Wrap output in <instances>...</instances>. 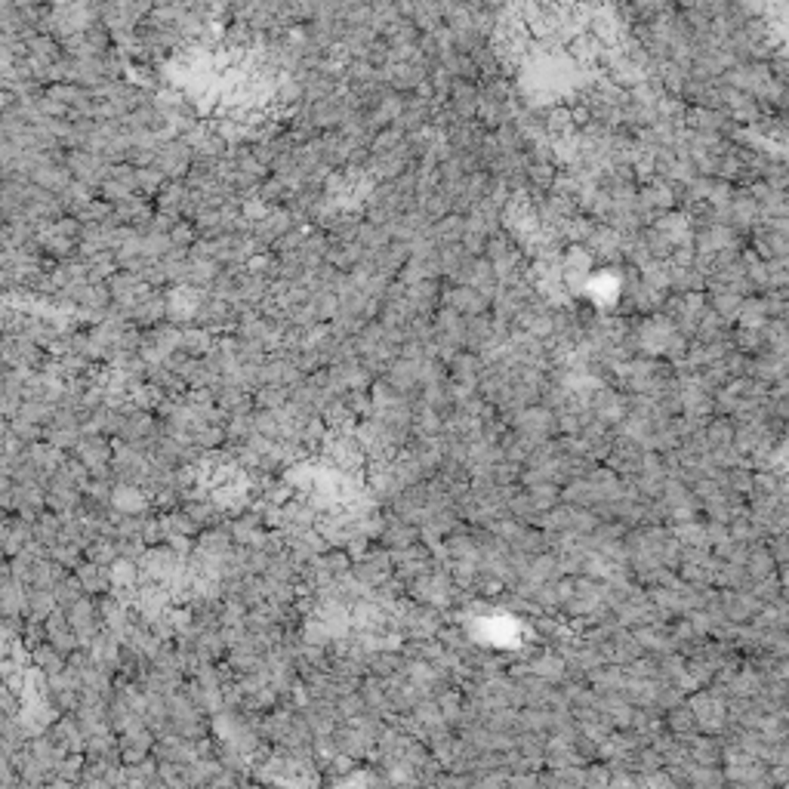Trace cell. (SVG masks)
<instances>
[{
	"label": "cell",
	"instance_id": "cell-11",
	"mask_svg": "<svg viewBox=\"0 0 789 789\" xmlns=\"http://www.w3.org/2000/svg\"><path fill=\"white\" fill-rule=\"evenodd\" d=\"M65 614H68V620H71V626H75V633L81 635V648H87V644L93 642L96 635L105 629L102 626V614H99L96 595H84L81 602L71 604Z\"/></svg>",
	"mask_w": 789,
	"mask_h": 789
},
{
	"label": "cell",
	"instance_id": "cell-6",
	"mask_svg": "<svg viewBox=\"0 0 789 789\" xmlns=\"http://www.w3.org/2000/svg\"><path fill=\"white\" fill-rule=\"evenodd\" d=\"M155 167L161 170L167 179H182L186 173H192L195 167V148L188 146L186 139H167L161 148H157V157H155Z\"/></svg>",
	"mask_w": 789,
	"mask_h": 789
},
{
	"label": "cell",
	"instance_id": "cell-3",
	"mask_svg": "<svg viewBox=\"0 0 789 789\" xmlns=\"http://www.w3.org/2000/svg\"><path fill=\"white\" fill-rule=\"evenodd\" d=\"M182 562H186V558L176 555L173 546L157 543V546H148L146 555L139 558V574H142V580L163 583V586H167V583L176 577V570L182 568Z\"/></svg>",
	"mask_w": 789,
	"mask_h": 789
},
{
	"label": "cell",
	"instance_id": "cell-8",
	"mask_svg": "<svg viewBox=\"0 0 789 789\" xmlns=\"http://www.w3.org/2000/svg\"><path fill=\"white\" fill-rule=\"evenodd\" d=\"M65 163H68V170L75 173V179L87 182V186L93 188L102 186L111 173V161H105L99 151H90V148H71Z\"/></svg>",
	"mask_w": 789,
	"mask_h": 789
},
{
	"label": "cell",
	"instance_id": "cell-28",
	"mask_svg": "<svg viewBox=\"0 0 789 789\" xmlns=\"http://www.w3.org/2000/svg\"><path fill=\"white\" fill-rule=\"evenodd\" d=\"M35 540H41L44 546H50V549L62 540V515H59V512L47 509L35 518Z\"/></svg>",
	"mask_w": 789,
	"mask_h": 789
},
{
	"label": "cell",
	"instance_id": "cell-14",
	"mask_svg": "<svg viewBox=\"0 0 789 789\" xmlns=\"http://www.w3.org/2000/svg\"><path fill=\"white\" fill-rule=\"evenodd\" d=\"M81 503H84V490L77 488L75 482H68L62 472H56V475L50 478V484H47V506H50V509L59 512V515H65V512H75Z\"/></svg>",
	"mask_w": 789,
	"mask_h": 789
},
{
	"label": "cell",
	"instance_id": "cell-20",
	"mask_svg": "<svg viewBox=\"0 0 789 789\" xmlns=\"http://www.w3.org/2000/svg\"><path fill=\"white\" fill-rule=\"evenodd\" d=\"M75 574H77V580L84 583L87 595H105V592H111V568H108V564H99V562L84 558V562L75 568Z\"/></svg>",
	"mask_w": 789,
	"mask_h": 789
},
{
	"label": "cell",
	"instance_id": "cell-38",
	"mask_svg": "<svg viewBox=\"0 0 789 789\" xmlns=\"http://www.w3.org/2000/svg\"><path fill=\"white\" fill-rule=\"evenodd\" d=\"M337 713H339V721L355 719V715L367 713V703H364V697H361V690H352V694L339 697V700H337Z\"/></svg>",
	"mask_w": 789,
	"mask_h": 789
},
{
	"label": "cell",
	"instance_id": "cell-13",
	"mask_svg": "<svg viewBox=\"0 0 789 789\" xmlns=\"http://www.w3.org/2000/svg\"><path fill=\"white\" fill-rule=\"evenodd\" d=\"M47 734L65 749V753H84V749H87V731H84V725L77 721L75 713L59 715Z\"/></svg>",
	"mask_w": 789,
	"mask_h": 789
},
{
	"label": "cell",
	"instance_id": "cell-26",
	"mask_svg": "<svg viewBox=\"0 0 789 789\" xmlns=\"http://www.w3.org/2000/svg\"><path fill=\"white\" fill-rule=\"evenodd\" d=\"M52 610H59V598L52 589H41V586H28V610L25 617L28 620H47Z\"/></svg>",
	"mask_w": 789,
	"mask_h": 789
},
{
	"label": "cell",
	"instance_id": "cell-29",
	"mask_svg": "<svg viewBox=\"0 0 789 789\" xmlns=\"http://www.w3.org/2000/svg\"><path fill=\"white\" fill-rule=\"evenodd\" d=\"M142 574H139V562H130V558H117L111 564V589H139Z\"/></svg>",
	"mask_w": 789,
	"mask_h": 789
},
{
	"label": "cell",
	"instance_id": "cell-30",
	"mask_svg": "<svg viewBox=\"0 0 789 789\" xmlns=\"http://www.w3.org/2000/svg\"><path fill=\"white\" fill-rule=\"evenodd\" d=\"M163 401H167V392H163L157 383H151V379H142V383L133 386V404L139 407V410L157 413Z\"/></svg>",
	"mask_w": 789,
	"mask_h": 789
},
{
	"label": "cell",
	"instance_id": "cell-7",
	"mask_svg": "<svg viewBox=\"0 0 789 789\" xmlns=\"http://www.w3.org/2000/svg\"><path fill=\"white\" fill-rule=\"evenodd\" d=\"M44 438L56 444L59 450H75L77 442L84 438V419L68 407H56V417L44 426Z\"/></svg>",
	"mask_w": 789,
	"mask_h": 789
},
{
	"label": "cell",
	"instance_id": "cell-24",
	"mask_svg": "<svg viewBox=\"0 0 789 789\" xmlns=\"http://www.w3.org/2000/svg\"><path fill=\"white\" fill-rule=\"evenodd\" d=\"M65 577H68V568H65V564H59L52 555L37 558V562H35V577H31V586L56 589L59 583L65 580Z\"/></svg>",
	"mask_w": 789,
	"mask_h": 789
},
{
	"label": "cell",
	"instance_id": "cell-35",
	"mask_svg": "<svg viewBox=\"0 0 789 789\" xmlns=\"http://www.w3.org/2000/svg\"><path fill=\"white\" fill-rule=\"evenodd\" d=\"M52 592H56L59 608H62V610H68L71 604H77L84 595H87V589H84V583L77 580V574H68V577H65V580L59 583V586L52 589Z\"/></svg>",
	"mask_w": 789,
	"mask_h": 789
},
{
	"label": "cell",
	"instance_id": "cell-9",
	"mask_svg": "<svg viewBox=\"0 0 789 789\" xmlns=\"http://www.w3.org/2000/svg\"><path fill=\"white\" fill-rule=\"evenodd\" d=\"M392 562H394V574L404 583H413L417 577L429 574L435 568V555L426 543L407 546V549H392Z\"/></svg>",
	"mask_w": 789,
	"mask_h": 789
},
{
	"label": "cell",
	"instance_id": "cell-31",
	"mask_svg": "<svg viewBox=\"0 0 789 789\" xmlns=\"http://www.w3.org/2000/svg\"><path fill=\"white\" fill-rule=\"evenodd\" d=\"M84 558H90V562H99V564H115L117 558H121V552H117V540L108 534L96 537V540H90V546L84 549Z\"/></svg>",
	"mask_w": 789,
	"mask_h": 789
},
{
	"label": "cell",
	"instance_id": "cell-1",
	"mask_svg": "<svg viewBox=\"0 0 789 789\" xmlns=\"http://www.w3.org/2000/svg\"><path fill=\"white\" fill-rule=\"evenodd\" d=\"M364 482H367V493H371L379 506H389L392 499L407 488L394 459H367Z\"/></svg>",
	"mask_w": 789,
	"mask_h": 789
},
{
	"label": "cell",
	"instance_id": "cell-34",
	"mask_svg": "<svg viewBox=\"0 0 789 789\" xmlns=\"http://www.w3.org/2000/svg\"><path fill=\"white\" fill-rule=\"evenodd\" d=\"M253 398H256V407L281 410V407L291 401V389H284V386H259V389L253 392Z\"/></svg>",
	"mask_w": 789,
	"mask_h": 789
},
{
	"label": "cell",
	"instance_id": "cell-27",
	"mask_svg": "<svg viewBox=\"0 0 789 789\" xmlns=\"http://www.w3.org/2000/svg\"><path fill=\"white\" fill-rule=\"evenodd\" d=\"M213 346H216V337H213V331H207V327L197 324V327H186V331H182V352L192 355V358H203Z\"/></svg>",
	"mask_w": 789,
	"mask_h": 789
},
{
	"label": "cell",
	"instance_id": "cell-33",
	"mask_svg": "<svg viewBox=\"0 0 789 789\" xmlns=\"http://www.w3.org/2000/svg\"><path fill=\"white\" fill-rule=\"evenodd\" d=\"M192 442L201 447V450H216V447H222V444L228 442L226 423H207V426H201V429L192 432Z\"/></svg>",
	"mask_w": 789,
	"mask_h": 789
},
{
	"label": "cell",
	"instance_id": "cell-21",
	"mask_svg": "<svg viewBox=\"0 0 789 789\" xmlns=\"http://www.w3.org/2000/svg\"><path fill=\"white\" fill-rule=\"evenodd\" d=\"M423 537H419V528L410 522H404V518L392 515L389 512V522H386V530L383 537H379V543L389 546V549H407V546H417Z\"/></svg>",
	"mask_w": 789,
	"mask_h": 789
},
{
	"label": "cell",
	"instance_id": "cell-4",
	"mask_svg": "<svg viewBox=\"0 0 789 789\" xmlns=\"http://www.w3.org/2000/svg\"><path fill=\"white\" fill-rule=\"evenodd\" d=\"M4 361L6 367H16V371H25V373H35L37 367L47 364V361H44V346L35 343L31 337H25V333H6Z\"/></svg>",
	"mask_w": 789,
	"mask_h": 789
},
{
	"label": "cell",
	"instance_id": "cell-19",
	"mask_svg": "<svg viewBox=\"0 0 789 789\" xmlns=\"http://www.w3.org/2000/svg\"><path fill=\"white\" fill-rule=\"evenodd\" d=\"M688 706L703 731H715V728H721V721H725V706H721V700L715 694H694Z\"/></svg>",
	"mask_w": 789,
	"mask_h": 789
},
{
	"label": "cell",
	"instance_id": "cell-36",
	"mask_svg": "<svg viewBox=\"0 0 789 789\" xmlns=\"http://www.w3.org/2000/svg\"><path fill=\"white\" fill-rule=\"evenodd\" d=\"M50 555L56 558L59 564H65L68 570H75L77 564L84 562V546H77V543H71V540H59L50 549Z\"/></svg>",
	"mask_w": 789,
	"mask_h": 789
},
{
	"label": "cell",
	"instance_id": "cell-23",
	"mask_svg": "<svg viewBox=\"0 0 789 789\" xmlns=\"http://www.w3.org/2000/svg\"><path fill=\"white\" fill-rule=\"evenodd\" d=\"M130 318H133V324H146V327H155V324H161V321H167V296L151 291L146 299L133 308Z\"/></svg>",
	"mask_w": 789,
	"mask_h": 789
},
{
	"label": "cell",
	"instance_id": "cell-2",
	"mask_svg": "<svg viewBox=\"0 0 789 789\" xmlns=\"http://www.w3.org/2000/svg\"><path fill=\"white\" fill-rule=\"evenodd\" d=\"M71 453H75V457L81 459V463L87 466L96 478H115V469H111V459H115V442H108L105 435H99V432H93V435H84ZM115 482H117V478H115Z\"/></svg>",
	"mask_w": 789,
	"mask_h": 789
},
{
	"label": "cell",
	"instance_id": "cell-22",
	"mask_svg": "<svg viewBox=\"0 0 789 789\" xmlns=\"http://www.w3.org/2000/svg\"><path fill=\"white\" fill-rule=\"evenodd\" d=\"M188 195H192L188 182H182V179L163 182V188L157 192V210H161V213H167V216H173V219H179V216L186 213Z\"/></svg>",
	"mask_w": 789,
	"mask_h": 789
},
{
	"label": "cell",
	"instance_id": "cell-18",
	"mask_svg": "<svg viewBox=\"0 0 789 789\" xmlns=\"http://www.w3.org/2000/svg\"><path fill=\"white\" fill-rule=\"evenodd\" d=\"M493 299H488L482 291H475L472 284H457L453 291L444 293V306L453 308V312H459L463 318H472V315H482L484 308L490 306Z\"/></svg>",
	"mask_w": 789,
	"mask_h": 789
},
{
	"label": "cell",
	"instance_id": "cell-15",
	"mask_svg": "<svg viewBox=\"0 0 789 789\" xmlns=\"http://www.w3.org/2000/svg\"><path fill=\"white\" fill-rule=\"evenodd\" d=\"M44 626H47V642L52 644V648H59L65 657H71L77 648H81V635L75 633V626H71L68 614H65L62 608L52 610V614L44 620Z\"/></svg>",
	"mask_w": 789,
	"mask_h": 789
},
{
	"label": "cell",
	"instance_id": "cell-5",
	"mask_svg": "<svg viewBox=\"0 0 789 789\" xmlns=\"http://www.w3.org/2000/svg\"><path fill=\"white\" fill-rule=\"evenodd\" d=\"M352 570L364 586H371V589L383 586V583L394 574L392 549L389 546H371V552H367L364 558H358V562L352 564Z\"/></svg>",
	"mask_w": 789,
	"mask_h": 789
},
{
	"label": "cell",
	"instance_id": "cell-25",
	"mask_svg": "<svg viewBox=\"0 0 789 789\" xmlns=\"http://www.w3.org/2000/svg\"><path fill=\"white\" fill-rule=\"evenodd\" d=\"M31 663H35L44 675H50V679H52V675H59L65 666H68V657H65L59 648H52L50 642H44V644H37V648L31 650Z\"/></svg>",
	"mask_w": 789,
	"mask_h": 789
},
{
	"label": "cell",
	"instance_id": "cell-17",
	"mask_svg": "<svg viewBox=\"0 0 789 789\" xmlns=\"http://www.w3.org/2000/svg\"><path fill=\"white\" fill-rule=\"evenodd\" d=\"M0 540H4V552L6 558L19 555V552L25 549L31 540H35V522L25 515H12V512H6V522H4V534H0Z\"/></svg>",
	"mask_w": 789,
	"mask_h": 789
},
{
	"label": "cell",
	"instance_id": "cell-12",
	"mask_svg": "<svg viewBox=\"0 0 789 789\" xmlns=\"http://www.w3.org/2000/svg\"><path fill=\"white\" fill-rule=\"evenodd\" d=\"M155 743H157V734L151 731L148 725L130 728V731L117 734V749H121V761H124V765H136V761L148 759V755L155 753Z\"/></svg>",
	"mask_w": 789,
	"mask_h": 789
},
{
	"label": "cell",
	"instance_id": "cell-10",
	"mask_svg": "<svg viewBox=\"0 0 789 789\" xmlns=\"http://www.w3.org/2000/svg\"><path fill=\"white\" fill-rule=\"evenodd\" d=\"M203 296H207V291H201V287L179 284L167 296V321H173V324H179V327L197 321V312H201V306H203Z\"/></svg>",
	"mask_w": 789,
	"mask_h": 789
},
{
	"label": "cell",
	"instance_id": "cell-37",
	"mask_svg": "<svg viewBox=\"0 0 789 789\" xmlns=\"http://www.w3.org/2000/svg\"><path fill=\"white\" fill-rule=\"evenodd\" d=\"M136 179H139V195H157L163 188V182H167V176L161 173V170L151 163V167H139V173H136Z\"/></svg>",
	"mask_w": 789,
	"mask_h": 789
},
{
	"label": "cell",
	"instance_id": "cell-16",
	"mask_svg": "<svg viewBox=\"0 0 789 789\" xmlns=\"http://www.w3.org/2000/svg\"><path fill=\"white\" fill-rule=\"evenodd\" d=\"M213 392H216V404H219V410L226 413V419L238 417V413H253L256 398L247 386L226 383V379H222L219 386H213Z\"/></svg>",
	"mask_w": 789,
	"mask_h": 789
},
{
	"label": "cell",
	"instance_id": "cell-32",
	"mask_svg": "<svg viewBox=\"0 0 789 789\" xmlns=\"http://www.w3.org/2000/svg\"><path fill=\"white\" fill-rule=\"evenodd\" d=\"M62 203H65V210H71V213H81L84 207H87V203H93L96 197H93V186H87V182H81V179H71V186L65 188L62 195Z\"/></svg>",
	"mask_w": 789,
	"mask_h": 789
},
{
	"label": "cell",
	"instance_id": "cell-39",
	"mask_svg": "<svg viewBox=\"0 0 789 789\" xmlns=\"http://www.w3.org/2000/svg\"><path fill=\"white\" fill-rule=\"evenodd\" d=\"M6 423H10V429L16 432V435L22 438L25 444H35V442H41V438H44V426L31 423V419L12 417V419H6Z\"/></svg>",
	"mask_w": 789,
	"mask_h": 789
}]
</instances>
